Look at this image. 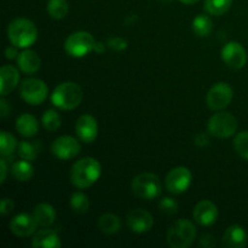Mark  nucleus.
Returning a JSON list of instances; mask_svg holds the SVG:
<instances>
[{"label":"nucleus","instance_id":"37","mask_svg":"<svg viewBox=\"0 0 248 248\" xmlns=\"http://www.w3.org/2000/svg\"><path fill=\"white\" fill-rule=\"evenodd\" d=\"M194 143H195V145H198V147L200 148L206 147V145L210 144V137H208L207 133L200 132L195 136V138H194Z\"/></svg>","mask_w":248,"mask_h":248},{"label":"nucleus","instance_id":"23","mask_svg":"<svg viewBox=\"0 0 248 248\" xmlns=\"http://www.w3.org/2000/svg\"><path fill=\"white\" fill-rule=\"evenodd\" d=\"M121 219L114 213H104L98 219V228L103 234L113 235L120 232Z\"/></svg>","mask_w":248,"mask_h":248},{"label":"nucleus","instance_id":"10","mask_svg":"<svg viewBox=\"0 0 248 248\" xmlns=\"http://www.w3.org/2000/svg\"><path fill=\"white\" fill-rule=\"evenodd\" d=\"M191 181H193V174L190 170L184 166H179L167 173L165 186L170 193L179 195L188 190L189 186H191Z\"/></svg>","mask_w":248,"mask_h":248},{"label":"nucleus","instance_id":"28","mask_svg":"<svg viewBox=\"0 0 248 248\" xmlns=\"http://www.w3.org/2000/svg\"><path fill=\"white\" fill-rule=\"evenodd\" d=\"M17 140L7 131H1L0 133V154L2 157L11 156L12 153L17 149Z\"/></svg>","mask_w":248,"mask_h":248},{"label":"nucleus","instance_id":"9","mask_svg":"<svg viewBox=\"0 0 248 248\" xmlns=\"http://www.w3.org/2000/svg\"><path fill=\"white\" fill-rule=\"evenodd\" d=\"M234 97V91L227 82H217L213 85L207 92L206 96V103L211 110L219 111L227 108L232 101Z\"/></svg>","mask_w":248,"mask_h":248},{"label":"nucleus","instance_id":"30","mask_svg":"<svg viewBox=\"0 0 248 248\" xmlns=\"http://www.w3.org/2000/svg\"><path fill=\"white\" fill-rule=\"evenodd\" d=\"M232 5V0H205V10L212 16H222Z\"/></svg>","mask_w":248,"mask_h":248},{"label":"nucleus","instance_id":"18","mask_svg":"<svg viewBox=\"0 0 248 248\" xmlns=\"http://www.w3.org/2000/svg\"><path fill=\"white\" fill-rule=\"evenodd\" d=\"M223 245L228 248H244L247 246L246 230L240 225H230L223 235Z\"/></svg>","mask_w":248,"mask_h":248},{"label":"nucleus","instance_id":"5","mask_svg":"<svg viewBox=\"0 0 248 248\" xmlns=\"http://www.w3.org/2000/svg\"><path fill=\"white\" fill-rule=\"evenodd\" d=\"M131 189L137 198L143 200H153L160 196L162 191V184L156 174L144 172L132 179Z\"/></svg>","mask_w":248,"mask_h":248},{"label":"nucleus","instance_id":"36","mask_svg":"<svg viewBox=\"0 0 248 248\" xmlns=\"http://www.w3.org/2000/svg\"><path fill=\"white\" fill-rule=\"evenodd\" d=\"M200 246L203 248H213L216 246V237L211 234L201 235Z\"/></svg>","mask_w":248,"mask_h":248},{"label":"nucleus","instance_id":"32","mask_svg":"<svg viewBox=\"0 0 248 248\" xmlns=\"http://www.w3.org/2000/svg\"><path fill=\"white\" fill-rule=\"evenodd\" d=\"M234 148L240 156L248 160V131L237 133L234 140Z\"/></svg>","mask_w":248,"mask_h":248},{"label":"nucleus","instance_id":"29","mask_svg":"<svg viewBox=\"0 0 248 248\" xmlns=\"http://www.w3.org/2000/svg\"><path fill=\"white\" fill-rule=\"evenodd\" d=\"M41 124H43L44 128L48 132H55L62 125V118L60 114L53 109H47L45 113L43 114L41 118Z\"/></svg>","mask_w":248,"mask_h":248},{"label":"nucleus","instance_id":"27","mask_svg":"<svg viewBox=\"0 0 248 248\" xmlns=\"http://www.w3.org/2000/svg\"><path fill=\"white\" fill-rule=\"evenodd\" d=\"M47 14L53 19H63L69 12V4L68 0H48Z\"/></svg>","mask_w":248,"mask_h":248},{"label":"nucleus","instance_id":"6","mask_svg":"<svg viewBox=\"0 0 248 248\" xmlns=\"http://www.w3.org/2000/svg\"><path fill=\"white\" fill-rule=\"evenodd\" d=\"M93 36L85 31H74L64 41V50L69 56L74 58H81L89 55L94 47Z\"/></svg>","mask_w":248,"mask_h":248},{"label":"nucleus","instance_id":"31","mask_svg":"<svg viewBox=\"0 0 248 248\" xmlns=\"http://www.w3.org/2000/svg\"><path fill=\"white\" fill-rule=\"evenodd\" d=\"M69 203L73 212L78 213V215H85L90 207L89 198L84 193H81V191H75L72 195V198H70Z\"/></svg>","mask_w":248,"mask_h":248},{"label":"nucleus","instance_id":"42","mask_svg":"<svg viewBox=\"0 0 248 248\" xmlns=\"http://www.w3.org/2000/svg\"><path fill=\"white\" fill-rule=\"evenodd\" d=\"M181 2H183V4H186V5H190V4H195V2L200 1V0H179Z\"/></svg>","mask_w":248,"mask_h":248},{"label":"nucleus","instance_id":"43","mask_svg":"<svg viewBox=\"0 0 248 248\" xmlns=\"http://www.w3.org/2000/svg\"><path fill=\"white\" fill-rule=\"evenodd\" d=\"M162 1H169V0H162Z\"/></svg>","mask_w":248,"mask_h":248},{"label":"nucleus","instance_id":"41","mask_svg":"<svg viewBox=\"0 0 248 248\" xmlns=\"http://www.w3.org/2000/svg\"><path fill=\"white\" fill-rule=\"evenodd\" d=\"M93 51L97 53H103L104 51H106V45H104L103 43H101V41H97V43L94 44Z\"/></svg>","mask_w":248,"mask_h":248},{"label":"nucleus","instance_id":"39","mask_svg":"<svg viewBox=\"0 0 248 248\" xmlns=\"http://www.w3.org/2000/svg\"><path fill=\"white\" fill-rule=\"evenodd\" d=\"M9 114H10V106L7 104V102L5 101L4 97H2V98L0 99V116L4 119L6 118Z\"/></svg>","mask_w":248,"mask_h":248},{"label":"nucleus","instance_id":"16","mask_svg":"<svg viewBox=\"0 0 248 248\" xmlns=\"http://www.w3.org/2000/svg\"><path fill=\"white\" fill-rule=\"evenodd\" d=\"M75 133L84 143H92L98 136V124L92 115H82L75 124Z\"/></svg>","mask_w":248,"mask_h":248},{"label":"nucleus","instance_id":"8","mask_svg":"<svg viewBox=\"0 0 248 248\" xmlns=\"http://www.w3.org/2000/svg\"><path fill=\"white\" fill-rule=\"evenodd\" d=\"M208 132L217 138H229L237 130V120L234 115L227 111L213 114L207 124Z\"/></svg>","mask_w":248,"mask_h":248},{"label":"nucleus","instance_id":"3","mask_svg":"<svg viewBox=\"0 0 248 248\" xmlns=\"http://www.w3.org/2000/svg\"><path fill=\"white\" fill-rule=\"evenodd\" d=\"M82 97V90L77 82L65 81L56 86L51 93V102L61 110H73L80 106Z\"/></svg>","mask_w":248,"mask_h":248},{"label":"nucleus","instance_id":"19","mask_svg":"<svg viewBox=\"0 0 248 248\" xmlns=\"http://www.w3.org/2000/svg\"><path fill=\"white\" fill-rule=\"evenodd\" d=\"M17 65L19 70L27 75H33L40 69L41 60L33 50H24L17 57Z\"/></svg>","mask_w":248,"mask_h":248},{"label":"nucleus","instance_id":"7","mask_svg":"<svg viewBox=\"0 0 248 248\" xmlns=\"http://www.w3.org/2000/svg\"><path fill=\"white\" fill-rule=\"evenodd\" d=\"M19 96L29 106H40L48 96L47 85L40 79L29 78L22 81L19 86Z\"/></svg>","mask_w":248,"mask_h":248},{"label":"nucleus","instance_id":"12","mask_svg":"<svg viewBox=\"0 0 248 248\" xmlns=\"http://www.w3.org/2000/svg\"><path fill=\"white\" fill-rule=\"evenodd\" d=\"M222 60L228 67L232 69H241L246 65L247 52L244 46L237 41H230L222 48Z\"/></svg>","mask_w":248,"mask_h":248},{"label":"nucleus","instance_id":"11","mask_svg":"<svg viewBox=\"0 0 248 248\" xmlns=\"http://www.w3.org/2000/svg\"><path fill=\"white\" fill-rule=\"evenodd\" d=\"M81 152V145L77 138L72 136H61L53 140L51 153L60 160H70Z\"/></svg>","mask_w":248,"mask_h":248},{"label":"nucleus","instance_id":"4","mask_svg":"<svg viewBox=\"0 0 248 248\" xmlns=\"http://www.w3.org/2000/svg\"><path fill=\"white\" fill-rule=\"evenodd\" d=\"M196 237V228L190 220L178 219L169 228L167 242L172 248H188Z\"/></svg>","mask_w":248,"mask_h":248},{"label":"nucleus","instance_id":"33","mask_svg":"<svg viewBox=\"0 0 248 248\" xmlns=\"http://www.w3.org/2000/svg\"><path fill=\"white\" fill-rule=\"evenodd\" d=\"M159 208L165 215H176L177 211H178V202L172 198H162L160 200Z\"/></svg>","mask_w":248,"mask_h":248},{"label":"nucleus","instance_id":"20","mask_svg":"<svg viewBox=\"0 0 248 248\" xmlns=\"http://www.w3.org/2000/svg\"><path fill=\"white\" fill-rule=\"evenodd\" d=\"M34 248H60L62 246L61 239L57 232L52 229H41L35 232L31 241Z\"/></svg>","mask_w":248,"mask_h":248},{"label":"nucleus","instance_id":"24","mask_svg":"<svg viewBox=\"0 0 248 248\" xmlns=\"http://www.w3.org/2000/svg\"><path fill=\"white\" fill-rule=\"evenodd\" d=\"M11 174L16 181L28 182L31 181L34 174V167L31 161L22 159L21 161H16L12 164Z\"/></svg>","mask_w":248,"mask_h":248},{"label":"nucleus","instance_id":"1","mask_svg":"<svg viewBox=\"0 0 248 248\" xmlns=\"http://www.w3.org/2000/svg\"><path fill=\"white\" fill-rule=\"evenodd\" d=\"M102 166L93 157H84L73 165L70 170V181L75 188L86 189L99 179Z\"/></svg>","mask_w":248,"mask_h":248},{"label":"nucleus","instance_id":"25","mask_svg":"<svg viewBox=\"0 0 248 248\" xmlns=\"http://www.w3.org/2000/svg\"><path fill=\"white\" fill-rule=\"evenodd\" d=\"M40 140H34V142H28V140H22L17 147V153L21 159L27 160V161H34L38 157L39 153L41 150Z\"/></svg>","mask_w":248,"mask_h":248},{"label":"nucleus","instance_id":"21","mask_svg":"<svg viewBox=\"0 0 248 248\" xmlns=\"http://www.w3.org/2000/svg\"><path fill=\"white\" fill-rule=\"evenodd\" d=\"M33 216L35 218L38 225H40L43 228H48L55 223L57 213H56V210L53 208V206H51L50 203L44 202L35 206Z\"/></svg>","mask_w":248,"mask_h":248},{"label":"nucleus","instance_id":"14","mask_svg":"<svg viewBox=\"0 0 248 248\" xmlns=\"http://www.w3.org/2000/svg\"><path fill=\"white\" fill-rule=\"evenodd\" d=\"M10 230L17 237H28L36 232L38 223L33 215L19 213L15 216L10 222Z\"/></svg>","mask_w":248,"mask_h":248},{"label":"nucleus","instance_id":"40","mask_svg":"<svg viewBox=\"0 0 248 248\" xmlns=\"http://www.w3.org/2000/svg\"><path fill=\"white\" fill-rule=\"evenodd\" d=\"M0 167H1V177H0V183L4 184L5 181H6L7 176V161L5 157H2L0 160Z\"/></svg>","mask_w":248,"mask_h":248},{"label":"nucleus","instance_id":"26","mask_svg":"<svg viewBox=\"0 0 248 248\" xmlns=\"http://www.w3.org/2000/svg\"><path fill=\"white\" fill-rule=\"evenodd\" d=\"M191 28L193 31L200 38H206L211 34L213 29V22L206 15H198V16L194 18L193 24H191Z\"/></svg>","mask_w":248,"mask_h":248},{"label":"nucleus","instance_id":"35","mask_svg":"<svg viewBox=\"0 0 248 248\" xmlns=\"http://www.w3.org/2000/svg\"><path fill=\"white\" fill-rule=\"evenodd\" d=\"M14 208H15V203L11 199L9 198L2 199L1 202H0V213H1V216L9 215L10 212L14 211Z\"/></svg>","mask_w":248,"mask_h":248},{"label":"nucleus","instance_id":"15","mask_svg":"<svg viewBox=\"0 0 248 248\" xmlns=\"http://www.w3.org/2000/svg\"><path fill=\"white\" fill-rule=\"evenodd\" d=\"M218 208L212 201L202 200L195 206L193 211V218L201 227H211L218 219Z\"/></svg>","mask_w":248,"mask_h":248},{"label":"nucleus","instance_id":"22","mask_svg":"<svg viewBox=\"0 0 248 248\" xmlns=\"http://www.w3.org/2000/svg\"><path fill=\"white\" fill-rule=\"evenodd\" d=\"M16 130L23 137H34L39 131V123L31 114H22L16 120Z\"/></svg>","mask_w":248,"mask_h":248},{"label":"nucleus","instance_id":"2","mask_svg":"<svg viewBox=\"0 0 248 248\" xmlns=\"http://www.w3.org/2000/svg\"><path fill=\"white\" fill-rule=\"evenodd\" d=\"M7 38L18 48H28L38 39V29L31 19L16 18L7 27Z\"/></svg>","mask_w":248,"mask_h":248},{"label":"nucleus","instance_id":"17","mask_svg":"<svg viewBox=\"0 0 248 248\" xmlns=\"http://www.w3.org/2000/svg\"><path fill=\"white\" fill-rule=\"evenodd\" d=\"M19 81V72L11 64H5L0 68V92L1 96H7L14 91Z\"/></svg>","mask_w":248,"mask_h":248},{"label":"nucleus","instance_id":"38","mask_svg":"<svg viewBox=\"0 0 248 248\" xmlns=\"http://www.w3.org/2000/svg\"><path fill=\"white\" fill-rule=\"evenodd\" d=\"M17 46L12 45V46H7L6 50H5V57H6V60H17V57H18V50H17Z\"/></svg>","mask_w":248,"mask_h":248},{"label":"nucleus","instance_id":"13","mask_svg":"<svg viewBox=\"0 0 248 248\" xmlns=\"http://www.w3.org/2000/svg\"><path fill=\"white\" fill-rule=\"evenodd\" d=\"M126 223L128 229L135 234H144L152 230L154 225V218L148 211L143 208L131 210L126 216Z\"/></svg>","mask_w":248,"mask_h":248},{"label":"nucleus","instance_id":"34","mask_svg":"<svg viewBox=\"0 0 248 248\" xmlns=\"http://www.w3.org/2000/svg\"><path fill=\"white\" fill-rule=\"evenodd\" d=\"M107 46L114 51H124L127 48V41L120 36H113L107 41Z\"/></svg>","mask_w":248,"mask_h":248}]
</instances>
